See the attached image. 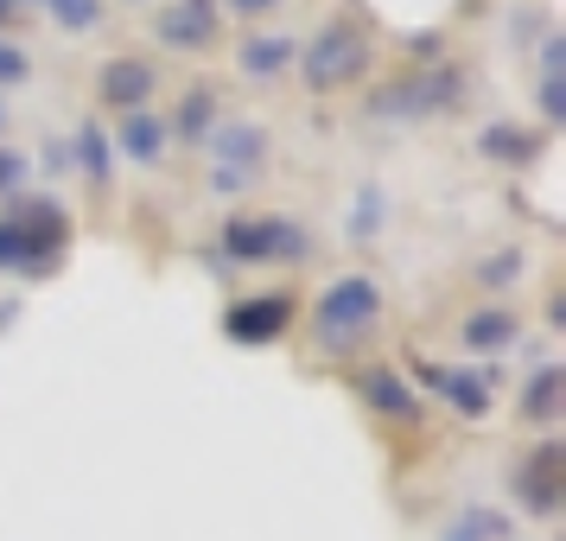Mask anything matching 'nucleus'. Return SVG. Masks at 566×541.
<instances>
[{"instance_id":"f257e3e1","label":"nucleus","mask_w":566,"mask_h":541,"mask_svg":"<svg viewBox=\"0 0 566 541\" xmlns=\"http://www.w3.org/2000/svg\"><path fill=\"white\" fill-rule=\"evenodd\" d=\"M382 306H388V293L376 274H337L312 300V351L332 363L363 357V344L382 332Z\"/></svg>"},{"instance_id":"f03ea898","label":"nucleus","mask_w":566,"mask_h":541,"mask_svg":"<svg viewBox=\"0 0 566 541\" xmlns=\"http://www.w3.org/2000/svg\"><path fill=\"white\" fill-rule=\"evenodd\" d=\"M300 83H306L312 96H344L350 83H363V71L376 64V39L363 27L357 13H337L325 27L312 32L306 45H300Z\"/></svg>"},{"instance_id":"7ed1b4c3","label":"nucleus","mask_w":566,"mask_h":541,"mask_svg":"<svg viewBox=\"0 0 566 541\" xmlns=\"http://www.w3.org/2000/svg\"><path fill=\"white\" fill-rule=\"evenodd\" d=\"M464 96H471V77H464L459 64H427L413 77H395L382 90H369L363 108L376 122H433V115H452Z\"/></svg>"},{"instance_id":"20e7f679","label":"nucleus","mask_w":566,"mask_h":541,"mask_svg":"<svg viewBox=\"0 0 566 541\" xmlns=\"http://www.w3.org/2000/svg\"><path fill=\"white\" fill-rule=\"evenodd\" d=\"M510 490H515V510L535 516V522H554L566 497V439L560 434H541L522 459L510 465Z\"/></svg>"},{"instance_id":"39448f33","label":"nucleus","mask_w":566,"mask_h":541,"mask_svg":"<svg viewBox=\"0 0 566 541\" xmlns=\"http://www.w3.org/2000/svg\"><path fill=\"white\" fill-rule=\"evenodd\" d=\"M154 39H159V52L205 58L223 39V7L217 0H166L154 13Z\"/></svg>"},{"instance_id":"423d86ee","label":"nucleus","mask_w":566,"mask_h":541,"mask_svg":"<svg viewBox=\"0 0 566 541\" xmlns=\"http://www.w3.org/2000/svg\"><path fill=\"white\" fill-rule=\"evenodd\" d=\"M293 312H300L293 287H268V293H235L230 312H223V337H230V344H274V337H286Z\"/></svg>"},{"instance_id":"0eeeda50","label":"nucleus","mask_w":566,"mask_h":541,"mask_svg":"<svg viewBox=\"0 0 566 541\" xmlns=\"http://www.w3.org/2000/svg\"><path fill=\"white\" fill-rule=\"evenodd\" d=\"M90 90H96V103L115 108V115H134V108H154L159 96V64L140 52H115L96 64V77H90Z\"/></svg>"},{"instance_id":"6e6552de","label":"nucleus","mask_w":566,"mask_h":541,"mask_svg":"<svg viewBox=\"0 0 566 541\" xmlns=\"http://www.w3.org/2000/svg\"><path fill=\"white\" fill-rule=\"evenodd\" d=\"M210 173H242V179H261L268 173V154H274V134L261 122H217L205 141Z\"/></svg>"},{"instance_id":"1a4fd4ad","label":"nucleus","mask_w":566,"mask_h":541,"mask_svg":"<svg viewBox=\"0 0 566 541\" xmlns=\"http://www.w3.org/2000/svg\"><path fill=\"white\" fill-rule=\"evenodd\" d=\"M268 256H274V210H235V217H223L217 249H210L217 268H268Z\"/></svg>"},{"instance_id":"9d476101","label":"nucleus","mask_w":566,"mask_h":541,"mask_svg":"<svg viewBox=\"0 0 566 541\" xmlns=\"http://www.w3.org/2000/svg\"><path fill=\"white\" fill-rule=\"evenodd\" d=\"M7 217L27 230V242L45 261H64V249L77 242V217L57 205V198H7Z\"/></svg>"},{"instance_id":"9b49d317","label":"nucleus","mask_w":566,"mask_h":541,"mask_svg":"<svg viewBox=\"0 0 566 541\" xmlns=\"http://www.w3.org/2000/svg\"><path fill=\"white\" fill-rule=\"evenodd\" d=\"M350 388L363 395V408L382 414V420H401V427H420V414H427V402L413 395V383H401V370H388V363H363V370H350Z\"/></svg>"},{"instance_id":"f8f14e48","label":"nucleus","mask_w":566,"mask_h":541,"mask_svg":"<svg viewBox=\"0 0 566 541\" xmlns=\"http://www.w3.org/2000/svg\"><path fill=\"white\" fill-rule=\"evenodd\" d=\"M522 344V312L515 306H471L459 319V351L464 357H503V351H515Z\"/></svg>"},{"instance_id":"ddd939ff","label":"nucleus","mask_w":566,"mask_h":541,"mask_svg":"<svg viewBox=\"0 0 566 541\" xmlns=\"http://www.w3.org/2000/svg\"><path fill=\"white\" fill-rule=\"evenodd\" d=\"M427 395H439V402H446L452 414H464V420H484V414L496 408V376H484V370H459V363H439Z\"/></svg>"},{"instance_id":"4468645a","label":"nucleus","mask_w":566,"mask_h":541,"mask_svg":"<svg viewBox=\"0 0 566 541\" xmlns=\"http://www.w3.org/2000/svg\"><path fill=\"white\" fill-rule=\"evenodd\" d=\"M293 58H300V39H293V32H249V39H235V71L249 83L286 77Z\"/></svg>"},{"instance_id":"2eb2a0df","label":"nucleus","mask_w":566,"mask_h":541,"mask_svg":"<svg viewBox=\"0 0 566 541\" xmlns=\"http://www.w3.org/2000/svg\"><path fill=\"white\" fill-rule=\"evenodd\" d=\"M108 147H115L122 159H134V166H159V159H166V147H172L166 115H159V108H134V115H122V122H115V134H108Z\"/></svg>"},{"instance_id":"dca6fc26","label":"nucleus","mask_w":566,"mask_h":541,"mask_svg":"<svg viewBox=\"0 0 566 541\" xmlns=\"http://www.w3.org/2000/svg\"><path fill=\"white\" fill-rule=\"evenodd\" d=\"M71 166L83 173V185H90L96 198H108V185H115V147H108V128L96 115L77 122V134H71Z\"/></svg>"},{"instance_id":"f3484780","label":"nucleus","mask_w":566,"mask_h":541,"mask_svg":"<svg viewBox=\"0 0 566 541\" xmlns=\"http://www.w3.org/2000/svg\"><path fill=\"white\" fill-rule=\"evenodd\" d=\"M210 128H217V90H210V83H185L172 115H166V134H172L179 147H205Z\"/></svg>"},{"instance_id":"a211bd4d","label":"nucleus","mask_w":566,"mask_h":541,"mask_svg":"<svg viewBox=\"0 0 566 541\" xmlns=\"http://www.w3.org/2000/svg\"><path fill=\"white\" fill-rule=\"evenodd\" d=\"M566 408V370L560 363H541L535 376L522 383V402H515V420L522 427H554Z\"/></svg>"},{"instance_id":"6ab92c4d","label":"nucleus","mask_w":566,"mask_h":541,"mask_svg":"<svg viewBox=\"0 0 566 541\" xmlns=\"http://www.w3.org/2000/svg\"><path fill=\"white\" fill-rule=\"evenodd\" d=\"M541 147H547V128H522V122H484L478 128V154L496 159V166H528V159H541Z\"/></svg>"},{"instance_id":"aec40b11","label":"nucleus","mask_w":566,"mask_h":541,"mask_svg":"<svg viewBox=\"0 0 566 541\" xmlns=\"http://www.w3.org/2000/svg\"><path fill=\"white\" fill-rule=\"evenodd\" d=\"M64 261H45L39 249L27 242V230L13 223V217H0V274H20V281H45V274H57Z\"/></svg>"},{"instance_id":"412c9836","label":"nucleus","mask_w":566,"mask_h":541,"mask_svg":"<svg viewBox=\"0 0 566 541\" xmlns=\"http://www.w3.org/2000/svg\"><path fill=\"white\" fill-rule=\"evenodd\" d=\"M306 261H312V230L300 217L274 210V256H268V268H306Z\"/></svg>"},{"instance_id":"4be33fe9","label":"nucleus","mask_w":566,"mask_h":541,"mask_svg":"<svg viewBox=\"0 0 566 541\" xmlns=\"http://www.w3.org/2000/svg\"><path fill=\"white\" fill-rule=\"evenodd\" d=\"M452 529H459L464 541H515V522L503 510H490V503H471Z\"/></svg>"},{"instance_id":"5701e85b","label":"nucleus","mask_w":566,"mask_h":541,"mask_svg":"<svg viewBox=\"0 0 566 541\" xmlns=\"http://www.w3.org/2000/svg\"><path fill=\"white\" fill-rule=\"evenodd\" d=\"M45 13H52L57 32H71V39L103 27V0H45Z\"/></svg>"},{"instance_id":"b1692460","label":"nucleus","mask_w":566,"mask_h":541,"mask_svg":"<svg viewBox=\"0 0 566 541\" xmlns=\"http://www.w3.org/2000/svg\"><path fill=\"white\" fill-rule=\"evenodd\" d=\"M522 268H528V256L510 242V249H496L490 261H478V287H484V293H503L510 281H522Z\"/></svg>"},{"instance_id":"393cba45","label":"nucleus","mask_w":566,"mask_h":541,"mask_svg":"<svg viewBox=\"0 0 566 541\" xmlns=\"http://www.w3.org/2000/svg\"><path fill=\"white\" fill-rule=\"evenodd\" d=\"M27 179H32V159L0 141V198H27Z\"/></svg>"},{"instance_id":"a878e982","label":"nucleus","mask_w":566,"mask_h":541,"mask_svg":"<svg viewBox=\"0 0 566 541\" xmlns=\"http://www.w3.org/2000/svg\"><path fill=\"white\" fill-rule=\"evenodd\" d=\"M376 230H382V191H376V185H363L357 205H350V236L363 242V236H376Z\"/></svg>"},{"instance_id":"bb28decb","label":"nucleus","mask_w":566,"mask_h":541,"mask_svg":"<svg viewBox=\"0 0 566 541\" xmlns=\"http://www.w3.org/2000/svg\"><path fill=\"white\" fill-rule=\"evenodd\" d=\"M535 103H541V128H560L566 122V77H541Z\"/></svg>"},{"instance_id":"cd10ccee","label":"nucleus","mask_w":566,"mask_h":541,"mask_svg":"<svg viewBox=\"0 0 566 541\" xmlns=\"http://www.w3.org/2000/svg\"><path fill=\"white\" fill-rule=\"evenodd\" d=\"M20 83H32V58L13 39H0V90H20Z\"/></svg>"},{"instance_id":"c85d7f7f","label":"nucleus","mask_w":566,"mask_h":541,"mask_svg":"<svg viewBox=\"0 0 566 541\" xmlns=\"http://www.w3.org/2000/svg\"><path fill=\"white\" fill-rule=\"evenodd\" d=\"M401 52H408L413 64L427 71V64H433V58H439V32H413V39H401Z\"/></svg>"},{"instance_id":"c756f323","label":"nucleus","mask_w":566,"mask_h":541,"mask_svg":"<svg viewBox=\"0 0 566 541\" xmlns=\"http://www.w3.org/2000/svg\"><path fill=\"white\" fill-rule=\"evenodd\" d=\"M217 7H230V13H242V20H261V13H274V7H286V0H217Z\"/></svg>"},{"instance_id":"7c9ffc66","label":"nucleus","mask_w":566,"mask_h":541,"mask_svg":"<svg viewBox=\"0 0 566 541\" xmlns=\"http://www.w3.org/2000/svg\"><path fill=\"white\" fill-rule=\"evenodd\" d=\"M20 13H27V7H20V0H0V39H7V27H13V20H20Z\"/></svg>"},{"instance_id":"2f4dec72","label":"nucleus","mask_w":566,"mask_h":541,"mask_svg":"<svg viewBox=\"0 0 566 541\" xmlns=\"http://www.w3.org/2000/svg\"><path fill=\"white\" fill-rule=\"evenodd\" d=\"M0 134H7V96H0Z\"/></svg>"},{"instance_id":"473e14b6","label":"nucleus","mask_w":566,"mask_h":541,"mask_svg":"<svg viewBox=\"0 0 566 541\" xmlns=\"http://www.w3.org/2000/svg\"><path fill=\"white\" fill-rule=\"evenodd\" d=\"M122 7H147V0H122Z\"/></svg>"},{"instance_id":"72a5a7b5","label":"nucleus","mask_w":566,"mask_h":541,"mask_svg":"<svg viewBox=\"0 0 566 541\" xmlns=\"http://www.w3.org/2000/svg\"><path fill=\"white\" fill-rule=\"evenodd\" d=\"M20 7H39V0H20Z\"/></svg>"}]
</instances>
